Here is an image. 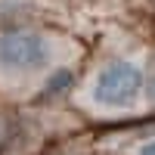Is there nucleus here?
Masks as SVG:
<instances>
[{
  "label": "nucleus",
  "mask_w": 155,
  "mask_h": 155,
  "mask_svg": "<svg viewBox=\"0 0 155 155\" xmlns=\"http://www.w3.org/2000/svg\"><path fill=\"white\" fill-rule=\"evenodd\" d=\"M68 44L56 31L37 25L0 28V90L9 96H31L37 90L68 84Z\"/></svg>",
  "instance_id": "nucleus-1"
},
{
  "label": "nucleus",
  "mask_w": 155,
  "mask_h": 155,
  "mask_svg": "<svg viewBox=\"0 0 155 155\" xmlns=\"http://www.w3.org/2000/svg\"><path fill=\"white\" fill-rule=\"evenodd\" d=\"M143 93H146V68L143 62H137L130 56H112L109 62H102L84 90L87 106L106 115L134 112Z\"/></svg>",
  "instance_id": "nucleus-2"
},
{
  "label": "nucleus",
  "mask_w": 155,
  "mask_h": 155,
  "mask_svg": "<svg viewBox=\"0 0 155 155\" xmlns=\"http://www.w3.org/2000/svg\"><path fill=\"white\" fill-rule=\"evenodd\" d=\"M146 87H149V99L155 102V62H152V74H149V84Z\"/></svg>",
  "instance_id": "nucleus-4"
},
{
  "label": "nucleus",
  "mask_w": 155,
  "mask_h": 155,
  "mask_svg": "<svg viewBox=\"0 0 155 155\" xmlns=\"http://www.w3.org/2000/svg\"><path fill=\"white\" fill-rule=\"evenodd\" d=\"M137 155H155V137L149 140V143H143V146H140V152Z\"/></svg>",
  "instance_id": "nucleus-3"
}]
</instances>
